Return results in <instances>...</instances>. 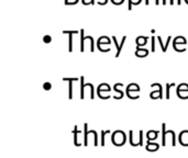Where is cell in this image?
<instances>
[{
  "instance_id": "cell-17",
  "label": "cell",
  "mask_w": 188,
  "mask_h": 158,
  "mask_svg": "<svg viewBox=\"0 0 188 158\" xmlns=\"http://www.w3.org/2000/svg\"><path fill=\"white\" fill-rule=\"evenodd\" d=\"M180 91H187L188 92V85L187 84H180V85L176 88V93H179Z\"/></svg>"
},
{
  "instance_id": "cell-5",
  "label": "cell",
  "mask_w": 188,
  "mask_h": 158,
  "mask_svg": "<svg viewBox=\"0 0 188 158\" xmlns=\"http://www.w3.org/2000/svg\"><path fill=\"white\" fill-rule=\"evenodd\" d=\"M160 148V145L156 144V143H152L150 140H147V144L145 146V149L147 152H156L157 149Z\"/></svg>"
},
{
  "instance_id": "cell-21",
  "label": "cell",
  "mask_w": 188,
  "mask_h": 158,
  "mask_svg": "<svg viewBox=\"0 0 188 158\" xmlns=\"http://www.w3.org/2000/svg\"><path fill=\"white\" fill-rule=\"evenodd\" d=\"M51 88H52V85H51L50 82H44V85H43V89L44 90H50Z\"/></svg>"
},
{
  "instance_id": "cell-18",
  "label": "cell",
  "mask_w": 188,
  "mask_h": 158,
  "mask_svg": "<svg viewBox=\"0 0 188 158\" xmlns=\"http://www.w3.org/2000/svg\"><path fill=\"white\" fill-rule=\"evenodd\" d=\"M108 133H110L109 130H107V131H101V143H100L101 146H105V136L107 135Z\"/></svg>"
},
{
  "instance_id": "cell-12",
  "label": "cell",
  "mask_w": 188,
  "mask_h": 158,
  "mask_svg": "<svg viewBox=\"0 0 188 158\" xmlns=\"http://www.w3.org/2000/svg\"><path fill=\"white\" fill-rule=\"evenodd\" d=\"M147 54H149V51L144 50V48H140V47H138L137 51H135V55L139 56V57H145Z\"/></svg>"
},
{
  "instance_id": "cell-9",
  "label": "cell",
  "mask_w": 188,
  "mask_h": 158,
  "mask_svg": "<svg viewBox=\"0 0 188 158\" xmlns=\"http://www.w3.org/2000/svg\"><path fill=\"white\" fill-rule=\"evenodd\" d=\"M158 136V132L157 131H149L146 133V137H147V140H155L156 137Z\"/></svg>"
},
{
  "instance_id": "cell-7",
  "label": "cell",
  "mask_w": 188,
  "mask_h": 158,
  "mask_svg": "<svg viewBox=\"0 0 188 158\" xmlns=\"http://www.w3.org/2000/svg\"><path fill=\"white\" fill-rule=\"evenodd\" d=\"M173 44H174V50L177 51V48H178L177 46L186 44V40H185L184 37H182V36H178V37H176V39L174 40V43H173Z\"/></svg>"
},
{
  "instance_id": "cell-11",
  "label": "cell",
  "mask_w": 188,
  "mask_h": 158,
  "mask_svg": "<svg viewBox=\"0 0 188 158\" xmlns=\"http://www.w3.org/2000/svg\"><path fill=\"white\" fill-rule=\"evenodd\" d=\"M162 130H163V134H162V146H166V135H167V130H166L165 123L162 124Z\"/></svg>"
},
{
  "instance_id": "cell-3",
  "label": "cell",
  "mask_w": 188,
  "mask_h": 158,
  "mask_svg": "<svg viewBox=\"0 0 188 158\" xmlns=\"http://www.w3.org/2000/svg\"><path fill=\"white\" fill-rule=\"evenodd\" d=\"M179 143L183 145V146H188V131L185 130L179 134Z\"/></svg>"
},
{
  "instance_id": "cell-23",
  "label": "cell",
  "mask_w": 188,
  "mask_h": 158,
  "mask_svg": "<svg viewBox=\"0 0 188 158\" xmlns=\"http://www.w3.org/2000/svg\"><path fill=\"white\" fill-rule=\"evenodd\" d=\"M111 1H112L115 5H120V4H122V2H123L124 0H111Z\"/></svg>"
},
{
  "instance_id": "cell-22",
  "label": "cell",
  "mask_w": 188,
  "mask_h": 158,
  "mask_svg": "<svg viewBox=\"0 0 188 158\" xmlns=\"http://www.w3.org/2000/svg\"><path fill=\"white\" fill-rule=\"evenodd\" d=\"M43 41H44V43H50V42L52 41V37H51L50 35H44Z\"/></svg>"
},
{
  "instance_id": "cell-2",
  "label": "cell",
  "mask_w": 188,
  "mask_h": 158,
  "mask_svg": "<svg viewBox=\"0 0 188 158\" xmlns=\"http://www.w3.org/2000/svg\"><path fill=\"white\" fill-rule=\"evenodd\" d=\"M131 91H137V92H139L140 91V87L137 85V84H131V85H129L128 88H127V95H128V97L130 98V99H138L139 96H132L131 95Z\"/></svg>"
},
{
  "instance_id": "cell-8",
  "label": "cell",
  "mask_w": 188,
  "mask_h": 158,
  "mask_svg": "<svg viewBox=\"0 0 188 158\" xmlns=\"http://www.w3.org/2000/svg\"><path fill=\"white\" fill-rule=\"evenodd\" d=\"M90 134V131H88V125L87 123H85L84 125V145L88 146V136Z\"/></svg>"
},
{
  "instance_id": "cell-10",
  "label": "cell",
  "mask_w": 188,
  "mask_h": 158,
  "mask_svg": "<svg viewBox=\"0 0 188 158\" xmlns=\"http://www.w3.org/2000/svg\"><path fill=\"white\" fill-rule=\"evenodd\" d=\"M74 144H75V146H80V143H78V133H80V132L78 131V126L77 125H75L74 126Z\"/></svg>"
},
{
  "instance_id": "cell-6",
  "label": "cell",
  "mask_w": 188,
  "mask_h": 158,
  "mask_svg": "<svg viewBox=\"0 0 188 158\" xmlns=\"http://www.w3.org/2000/svg\"><path fill=\"white\" fill-rule=\"evenodd\" d=\"M152 99H157V98H160L162 99L163 98V91H162V86H161L160 84H158V90L157 91H154V92H152L151 95H150Z\"/></svg>"
},
{
  "instance_id": "cell-13",
  "label": "cell",
  "mask_w": 188,
  "mask_h": 158,
  "mask_svg": "<svg viewBox=\"0 0 188 158\" xmlns=\"http://www.w3.org/2000/svg\"><path fill=\"white\" fill-rule=\"evenodd\" d=\"M112 39H113V41H115V44H117V39H115V36H113ZM125 39H127V37L124 36L123 39H122V42H121V44H120V45H118V44H117V46H118V50H117V54H115V57H119L120 53H121V48H122V46H123L124 41H125Z\"/></svg>"
},
{
  "instance_id": "cell-19",
  "label": "cell",
  "mask_w": 188,
  "mask_h": 158,
  "mask_svg": "<svg viewBox=\"0 0 188 158\" xmlns=\"http://www.w3.org/2000/svg\"><path fill=\"white\" fill-rule=\"evenodd\" d=\"M80 84H82V87H80V99H84V88H85V85H84V77H80Z\"/></svg>"
},
{
  "instance_id": "cell-4",
  "label": "cell",
  "mask_w": 188,
  "mask_h": 158,
  "mask_svg": "<svg viewBox=\"0 0 188 158\" xmlns=\"http://www.w3.org/2000/svg\"><path fill=\"white\" fill-rule=\"evenodd\" d=\"M63 80H64V81H69L68 98H69V99H73V82H74V81H77L78 78H72V79H69V78H64Z\"/></svg>"
},
{
  "instance_id": "cell-15",
  "label": "cell",
  "mask_w": 188,
  "mask_h": 158,
  "mask_svg": "<svg viewBox=\"0 0 188 158\" xmlns=\"http://www.w3.org/2000/svg\"><path fill=\"white\" fill-rule=\"evenodd\" d=\"M65 32L69 34V47H68V51H69V52H72V51H73V34H77L78 32L77 31H74V32L65 31Z\"/></svg>"
},
{
  "instance_id": "cell-16",
  "label": "cell",
  "mask_w": 188,
  "mask_h": 158,
  "mask_svg": "<svg viewBox=\"0 0 188 158\" xmlns=\"http://www.w3.org/2000/svg\"><path fill=\"white\" fill-rule=\"evenodd\" d=\"M102 90L105 91H110V87H109V85H107V84H101L100 86L97 88V93H100Z\"/></svg>"
},
{
  "instance_id": "cell-24",
  "label": "cell",
  "mask_w": 188,
  "mask_h": 158,
  "mask_svg": "<svg viewBox=\"0 0 188 158\" xmlns=\"http://www.w3.org/2000/svg\"><path fill=\"white\" fill-rule=\"evenodd\" d=\"M154 40H155V39L153 37V39H152V52H154V51H155V44H154Z\"/></svg>"
},
{
  "instance_id": "cell-14",
  "label": "cell",
  "mask_w": 188,
  "mask_h": 158,
  "mask_svg": "<svg viewBox=\"0 0 188 158\" xmlns=\"http://www.w3.org/2000/svg\"><path fill=\"white\" fill-rule=\"evenodd\" d=\"M146 41H147L146 36H139L138 39H137V45H138V47L145 45V44H146Z\"/></svg>"
},
{
  "instance_id": "cell-1",
  "label": "cell",
  "mask_w": 188,
  "mask_h": 158,
  "mask_svg": "<svg viewBox=\"0 0 188 158\" xmlns=\"http://www.w3.org/2000/svg\"><path fill=\"white\" fill-rule=\"evenodd\" d=\"M125 140H127V136L122 131H115L111 135V142L115 146H122L124 145Z\"/></svg>"
},
{
  "instance_id": "cell-20",
  "label": "cell",
  "mask_w": 188,
  "mask_h": 158,
  "mask_svg": "<svg viewBox=\"0 0 188 158\" xmlns=\"http://www.w3.org/2000/svg\"><path fill=\"white\" fill-rule=\"evenodd\" d=\"M170 87H175V84H167V85H166V99H170Z\"/></svg>"
}]
</instances>
